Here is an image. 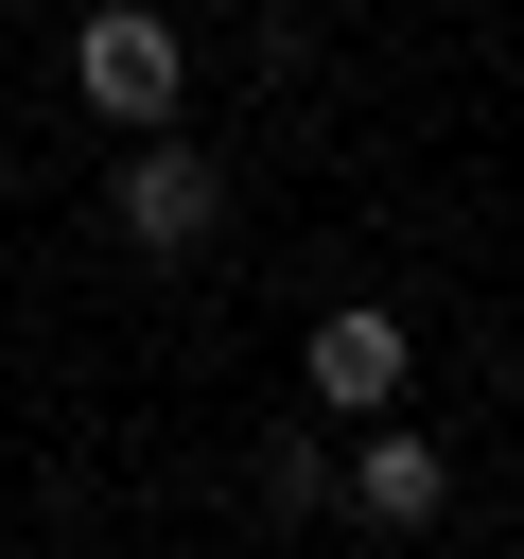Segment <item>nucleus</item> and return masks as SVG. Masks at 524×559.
I'll return each instance as SVG.
<instances>
[{"mask_svg":"<svg viewBox=\"0 0 524 559\" xmlns=\"http://www.w3.org/2000/svg\"><path fill=\"white\" fill-rule=\"evenodd\" d=\"M70 105H87L105 140L175 122V105H192V35H175L157 0H87V17H70Z\"/></svg>","mask_w":524,"mask_h":559,"instance_id":"nucleus-1","label":"nucleus"},{"mask_svg":"<svg viewBox=\"0 0 524 559\" xmlns=\"http://www.w3.org/2000/svg\"><path fill=\"white\" fill-rule=\"evenodd\" d=\"M437 507H454V454H437V437H402V402H384V419L349 437V524H384V542H419Z\"/></svg>","mask_w":524,"mask_h":559,"instance_id":"nucleus-4","label":"nucleus"},{"mask_svg":"<svg viewBox=\"0 0 524 559\" xmlns=\"http://www.w3.org/2000/svg\"><path fill=\"white\" fill-rule=\"evenodd\" d=\"M105 227H122L140 262H192V245L227 227V157H210V140H175V122H140V140L105 157Z\"/></svg>","mask_w":524,"mask_h":559,"instance_id":"nucleus-2","label":"nucleus"},{"mask_svg":"<svg viewBox=\"0 0 524 559\" xmlns=\"http://www.w3.org/2000/svg\"><path fill=\"white\" fill-rule=\"evenodd\" d=\"M297 384H314V419H384V402L419 384V314H402V297H332V314L297 332Z\"/></svg>","mask_w":524,"mask_h":559,"instance_id":"nucleus-3","label":"nucleus"},{"mask_svg":"<svg viewBox=\"0 0 524 559\" xmlns=\"http://www.w3.org/2000/svg\"><path fill=\"white\" fill-rule=\"evenodd\" d=\"M262 507H279V524L349 507V454H332V437H262Z\"/></svg>","mask_w":524,"mask_h":559,"instance_id":"nucleus-5","label":"nucleus"}]
</instances>
